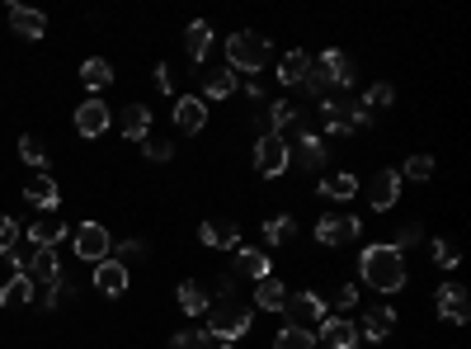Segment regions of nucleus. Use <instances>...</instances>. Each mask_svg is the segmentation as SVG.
<instances>
[{"label":"nucleus","mask_w":471,"mask_h":349,"mask_svg":"<svg viewBox=\"0 0 471 349\" xmlns=\"http://www.w3.org/2000/svg\"><path fill=\"white\" fill-rule=\"evenodd\" d=\"M359 278L368 288H377V293H401L406 288V255L392 251V245H368V251L359 255Z\"/></svg>","instance_id":"obj_1"},{"label":"nucleus","mask_w":471,"mask_h":349,"mask_svg":"<svg viewBox=\"0 0 471 349\" xmlns=\"http://www.w3.org/2000/svg\"><path fill=\"white\" fill-rule=\"evenodd\" d=\"M208 336L217 345H231V340H241L245 330H250V307L241 303V297H222V303H208Z\"/></svg>","instance_id":"obj_2"},{"label":"nucleus","mask_w":471,"mask_h":349,"mask_svg":"<svg viewBox=\"0 0 471 349\" xmlns=\"http://www.w3.org/2000/svg\"><path fill=\"white\" fill-rule=\"evenodd\" d=\"M321 123H326V137H353L359 128L373 123V113L363 109V99H326Z\"/></svg>","instance_id":"obj_3"},{"label":"nucleus","mask_w":471,"mask_h":349,"mask_svg":"<svg viewBox=\"0 0 471 349\" xmlns=\"http://www.w3.org/2000/svg\"><path fill=\"white\" fill-rule=\"evenodd\" d=\"M269 38H260V33H250V29H241V33H231L227 38V66L231 71H260V66L269 62Z\"/></svg>","instance_id":"obj_4"},{"label":"nucleus","mask_w":471,"mask_h":349,"mask_svg":"<svg viewBox=\"0 0 471 349\" xmlns=\"http://www.w3.org/2000/svg\"><path fill=\"white\" fill-rule=\"evenodd\" d=\"M71 251H76V260H86V264L109 260V255H113V237H109V227H99V222H80V227H76V237H71Z\"/></svg>","instance_id":"obj_5"},{"label":"nucleus","mask_w":471,"mask_h":349,"mask_svg":"<svg viewBox=\"0 0 471 349\" xmlns=\"http://www.w3.org/2000/svg\"><path fill=\"white\" fill-rule=\"evenodd\" d=\"M255 170L278 179L283 170H288V137H278V132H264V137L255 142Z\"/></svg>","instance_id":"obj_6"},{"label":"nucleus","mask_w":471,"mask_h":349,"mask_svg":"<svg viewBox=\"0 0 471 349\" xmlns=\"http://www.w3.org/2000/svg\"><path fill=\"white\" fill-rule=\"evenodd\" d=\"M359 218H349V212H326L321 222H316V241L321 245H349L353 237H359Z\"/></svg>","instance_id":"obj_7"},{"label":"nucleus","mask_w":471,"mask_h":349,"mask_svg":"<svg viewBox=\"0 0 471 349\" xmlns=\"http://www.w3.org/2000/svg\"><path fill=\"white\" fill-rule=\"evenodd\" d=\"M24 274L33 278V284H57V278H62L57 245H33V255L24 260Z\"/></svg>","instance_id":"obj_8"},{"label":"nucleus","mask_w":471,"mask_h":349,"mask_svg":"<svg viewBox=\"0 0 471 349\" xmlns=\"http://www.w3.org/2000/svg\"><path fill=\"white\" fill-rule=\"evenodd\" d=\"M283 312H288V326H311V321H326L330 312L316 293H288V303H283Z\"/></svg>","instance_id":"obj_9"},{"label":"nucleus","mask_w":471,"mask_h":349,"mask_svg":"<svg viewBox=\"0 0 471 349\" xmlns=\"http://www.w3.org/2000/svg\"><path fill=\"white\" fill-rule=\"evenodd\" d=\"M113 123V113H109V104H104V99H86V104H80L76 109V132H80V137H104V128Z\"/></svg>","instance_id":"obj_10"},{"label":"nucleus","mask_w":471,"mask_h":349,"mask_svg":"<svg viewBox=\"0 0 471 349\" xmlns=\"http://www.w3.org/2000/svg\"><path fill=\"white\" fill-rule=\"evenodd\" d=\"M396 198H401V170H377L373 179H368V204H373L377 212L396 208Z\"/></svg>","instance_id":"obj_11"},{"label":"nucleus","mask_w":471,"mask_h":349,"mask_svg":"<svg viewBox=\"0 0 471 349\" xmlns=\"http://www.w3.org/2000/svg\"><path fill=\"white\" fill-rule=\"evenodd\" d=\"M175 128L179 132H203V123H208V104L198 95H175Z\"/></svg>","instance_id":"obj_12"},{"label":"nucleus","mask_w":471,"mask_h":349,"mask_svg":"<svg viewBox=\"0 0 471 349\" xmlns=\"http://www.w3.org/2000/svg\"><path fill=\"white\" fill-rule=\"evenodd\" d=\"M198 241L212 245V251H236V245H241V227L231 218H212V222L198 227Z\"/></svg>","instance_id":"obj_13"},{"label":"nucleus","mask_w":471,"mask_h":349,"mask_svg":"<svg viewBox=\"0 0 471 349\" xmlns=\"http://www.w3.org/2000/svg\"><path fill=\"white\" fill-rule=\"evenodd\" d=\"M363 336H359V326L353 321H344V317H326L321 321V340L316 345H326V349H353Z\"/></svg>","instance_id":"obj_14"},{"label":"nucleus","mask_w":471,"mask_h":349,"mask_svg":"<svg viewBox=\"0 0 471 349\" xmlns=\"http://www.w3.org/2000/svg\"><path fill=\"white\" fill-rule=\"evenodd\" d=\"M236 86H241V80H236V71L231 66H203V104L208 99H227V95H236Z\"/></svg>","instance_id":"obj_15"},{"label":"nucleus","mask_w":471,"mask_h":349,"mask_svg":"<svg viewBox=\"0 0 471 349\" xmlns=\"http://www.w3.org/2000/svg\"><path fill=\"white\" fill-rule=\"evenodd\" d=\"M439 317L443 321H452V326H462L467 317H471V307H467V288H458V284H448V288H439Z\"/></svg>","instance_id":"obj_16"},{"label":"nucleus","mask_w":471,"mask_h":349,"mask_svg":"<svg viewBox=\"0 0 471 349\" xmlns=\"http://www.w3.org/2000/svg\"><path fill=\"white\" fill-rule=\"evenodd\" d=\"M95 288L104 293V297L128 293V270H123L118 260H99V264H95Z\"/></svg>","instance_id":"obj_17"},{"label":"nucleus","mask_w":471,"mask_h":349,"mask_svg":"<svg viewBox=\"0 0 471 349\" xmlns=\"http://www.w3.org/2000/svg\"><path fill=\"white\" fill-rule=\"evenodd\" d=\"M396 330V312L386 307V303H373L368 307V317H363V326H359V336H368V340H386Z\"/></svg>","instance_id":"obj_18"},{"label":"nucleus","mask_w":471,"mask_h":349,"mask_svg":"<svg viewBox=\"0 0 471 349\" xmlns=\"http://www.w3.org/2000/svg\"><path fill=\"white\" fill-rule=\"evenodd\" d=\"M118 128H123L128 142H146L151 137V109L146 104H128L123 113H118Z\"/></svg>","instance_id":"obj_19"},{"label":"nucleus","mask_w":471,"mask_h":349,"mask_svg":"<svg viewBox=\"0 0 471 349\" xmlns=\"http://www.w3.org/2000/svg\"><path fill=\"white\" fill-rule=\"evenodd\" d=\"M184 53H189L198 66L208 62V53H212V24L208 20H194L189 29H184Z\"/></svg>","instance_id":"obj_20"},{"label":"nucleus","mask_w":471,"mask_h":349,"mask_svg":"<svg viewBox=\"0 0 471 349\" xmlns=\"http://www.w3.org/2000/svg\"><path fill=\"white\" fill-rule=\"evenodd\" d=\"M10 29L33 43V38H43V33H47V20L38 10H29V5H10Z\"/></svg>","instance_id":"obj_21"},{"label":"nucleus","mask_w":471,"mask_h":349,"mask_svg":"<svg viewBox=\"0 0 471 349\" xmlns=\"http://www.w3.org/2000/svg\"><path fill=\"white\" fill-rule=\"evenodd\" d=\"M316 62H321L326 66V71H330V80H335V86H353V57L349 53H340V47H326V53L321 57H316Z\"/></svg>","instance_id":"obj_22"},{"label":"nucleus","mask_w":471,"mask_h":349,"mask_svg":"<svg viewBox=\"0 0 471 349\" xmlns=\"http://www.w3.org/2000/svg\"><path fill=\"white\" fill-rule=\"evenodd\" d=\"M24 198H29L33 208H43V212H53V208L62 204V194H57V185H53V175H38V179H33V185L24 189Z\"/></svg>","instance_id":"obj_23"},{"label":"nucleus","mask_w":471,"mask_h":349,"mask_svg":"<svg viewBox=\"0 0 471 349\" xmlns=\"http://www.w3.org/2000/svg\"><path fill=\"white\" fill-rule=\"evenodd\" d=\"M0 303H5V307H20V303H33V278H29L24 270H14V274L5 278V288H0Z\"/></svg>","instance_id":"obj_24"},{"label":"nucleus","mask_w":471,"mask_h":349,"mask_svg":"<svg viewBox=\"0 0 471 349\" xmlns=\"http://www.w3.org/2000/svg\"><path fill=\"white\" fill-rule=\"evenodd\" d=\"M302 90H307L311 99H321V104H326V99H330L335 90H340V86L330 80V71H326L321 62H311V66H307V80H302Z\"/></svg>","instance_id":"obj_25"},{"label":"nucleus","mask_w":471,"mask_h":349,"mask_svg":"<svg viewBox=\"0 0 471 349\" xmlns=\"http://www.w3.org/2000/svg\"><path fill=\"white\" fill-rule=\"evenodd\" d=\"M255 303H260L264 312H283V303H288V288H283L278 278L269 274V278H260V284H255Z\"/></svg>","instance_id":"obj_26"},{"label":"nucleus","mask_w":471,"mask_h":349,"mask_svg":"<svg viewBox=\"0 0 471 349\" xmlns=\"http://www.w3.org/2000/svg\"><path fill=\"white\" fill-rule=\"evenodd\" d=\"M236 274H241V278H255V284H260V278H269V255L250 251V245H245V251H236Z\"/></svg>","instance_id":"obj_27"},{"label":"nucleus","mask_w":471,"mask_h":349,"mask_svg":"<svg viewBox=\"0 0 471 349\" xmlns=\"http://www.w3.org/2000/svg\"><path fill=\"white\" fill-rule=\"evenodd\" d=\"M80 80H86V86L99 95V90H109V86H113V66H109L104 57H90L86 66H80Z\"/></svg>","instance_id":"obj_28"},{"label":"nucleus","mask_w":471,"mask_h":349,"mask_svg":"<svg viewBox=\"0 0 471 349\" xmlns=\"http://www.w3.org/2000/svg\"><path fill=\"white\" fill-rule=\"evenodd\" d=\"M62 222L53 218V212H47V218H38V222H29V245H57L62 241Z\"/></svg>","instance_id":"obj_29"},{"label":"nucleus","mask_w":471,"mask_h":349,"mask_svg":"<svg viewBox=\"0 0 471 349\" xmlns=\"http://www.w3.org/2000/svg\"><path fill=\"white\" fill-rule=\"evenodd\" d=\"M307 66H311L307 53H288L278 62V80H283V86H302V80H307Z\"/></svg>","instance_id":"obj_30"},{"label":"nucleus","mask_w":471,"mask_h":349,"mask_svg":"<svg viewBox=\"0 0 471 349\" xmlns=\"http://www.w3.org/2000/svg\"><path fill=\"white\" fill-rule=\"evenodd\" d=\"M33 297H38V307H43V312H53V307H62V303H71L76 288L66 284V278H57V284H43V293H33Z\"/></svg>","instance_id":"obj_31"},{"label":"nucleus","mask_w":471,"mask_h":349,"mask_svg":"<svg viewBox=\"0 0 471 349\" xmlns=\"http://www.w3.org/2000/svg\"><path fill=\"white\" fill-rule=\"evenodd\" d=\"M274 349H316V336H311L307 326H283L278 340H274Z\"/></svg>","instance_id":"obj_32"},{"label":"nucleus","mask_w":471,"mask_h":349,"mask_svg":"<svg viewBox=\"0 0 471 349\" xmlns=\"http://www.w3.org/2000/svg\"><path fill=\"white\" fill-rule=\"evenodd\" d=\"M321 194L335 198V204H349V198L359 194V179H353V175H330L326 185H321Z\"/></svg>","instance_id":"obj_33"},{"label":"nucleus","mask_w":471,"mask_h":349,"mask_svg":"<svg viewBox=\"0 0 471 349\" xmlns=\"http://www.w3.org/2000/svg\"><path fill=\"white\" fill-rule=\"evenodd\" d=\"M179 307L189 312V317H203V312H208V293H203V284H179Z\"/></svg>","instance_id":"obj_34"},{"label":"nucleus","mask_w":471,"mask_h":349,"mask_svg":"<svg viewBox=\"0 0 471 349\" xmlns=\"http://www.w3.org/2000/svg\"><path fill=\"white\" fill-rule=\"evenodd\" d=\"M293 231H297L293 218H283V212H278V218H269V222H264V241H269V245H288V241H293Z\"/></svg>","instance_id":"obj_35"},{"label":"nucleus","mask_w":471,"mask_h":349,"mask_svg":"<svg viewBox=\"0 0 471 349\" xmlns=\"http://www.w3.org/2000/svg\"><path fill=\"white\" fill-rule=\"evenodd\" d=\"M20 161L33 165V170H47V152H43V142H38V137H29V132L20 137Z\"/></svg>","instance_id":"obj_36"},{"label":"nucleus","mask_w":471,"mask_h":349,"mask_svg":"<svg viewBox=\"0 0 471 349\" xmlns=\"http://www.w3.org/2000/svg\"><path fill=\"white\" fill-rule=\"evenodd\" d=\"M20 231H24V227L14 222L10 212H0V255H10L14 245H20Z\"/></svg>","instance_id":"obj_37"},{"label":"nucleus","mask_w":471,"mask_h":349,"mask_svg":"<svg viewBox=\"0 0 471 349\" xmlns=\"http://www.w3.org/2000/svg\"><path fill=\"white\" fill-rule=\"evenodd\" d=\"M170 349H217V345H212V336H208V330H179Z\"/></svg>","instance_id":"obj_38"},{"label":"nucleus","mask_w":471,"mask_h":349,"mask_svg":"<svg viewBox=\"0 0 471 349\" xmlns=\"http://www.w3.org/2000/svg\"><path fill=\"white\" fill-rule=\"evenodd\" d=\"M396 99V90L386 86V80H377V86H368V95H363V109H386Z\"/></svg>","instance_id":"obj_39"},{"label":"nucleus","mask_w":471,"mask_h":349,"mask_svg":"<svg viewBox=\"0 0 471 349\" xmlns=\"http://www.w3.org/2000/svg\"><path fill=\"white\" fill-rule=\"evenodd\" d=\"M109 260H118V264L128 270L132 260H146V245H142V241H123V245H113V255H109Z\"/></svg>","instance_id":"obj_40"},{"label":"nucleus","mask_w":471,"mask_h":349,"mask_svg":"<svg viewBox=\"0 0 471 349\" xmlns=\"http://www.w3.org/2000/svg\"><path fill=\"white\" fill-rule=\"evenodd\" d=\"M458 245L452 241H434V264H439V270H458Z\"/></svg>","instance_id":"obj_41"},{"label":"nucleus","mask_w":471,"mask_h":349,"mask_svg":"<svg viewBox=\"0 0 471 349\" xmlns=\"http://www.w3.org/2000/svg\"><path fill=\"white\" fill-rule=\"evenodd\" d=\"M419 237H425V227H415V222H410V227H396L386 245H392V251H406V245H415Z\"/></svg>","instance_id":"obj_42"},{"label":"nucleus","mask_w":471,"mask_h":349,"mask_svg":"<svg viewBox=\"0 0 471 349\" xmlns=\"http://www.w3.org/2000/svg\"><path fill=\"white\" fill-rule=\"evenodd\" d=\"M142 152H146L151 161H170V156H175V146L165 142V137H146V142H142Z\"/></svg>","instance_id":"obj_43"},{"label":"nucleus","mask_w":471,"mask_h":349,"mask_svg":"<svg viewBox=\"0 0 471 349\" xmlns=\"http://www.w3.org/2000/svg\"><path fill=\"white\" fill-rule=\"evenodd\" d=\"M434 175V161L429 156H410L406 161V179H429Z\"/></svg>","instance_id":"obj_44"},{"label":"nucleus","mask_w":471,"mask_h":349,"mask_svg":"<svg viewBox=\"0 0 471 349\" xmlns=\"http://www.w3.org/2000/svg\"><path fill=\"white\" fill-rule=\"evenodd\" d=\"M335 307H340V312L359 307V284H340V288H335Z\"/></svg>","instance_id":"obj_45"},{"label":"nucleus","mask_w":471,"mask_h":349,"mask_svg":"<svg viewBox=\"0 0 471 349\" xmlns=\"http://www.w3.org/2000/svg\"><path fill=\"white\" fill-rule=\"evenodd\" d=\"M156 86H161L165 95H175L179 80H175V66H170V62H161V66H156Z\"/></svg>","instance_id":"obj_46"},{"label":"nucleus","mask_w":471,"mask_h":349,"mask_svg":"<svg viewBox=\"0 0 471 349\" xmlns=\"http://www.w3.org/2000/svg\"><path fill=\"white\" fill-rule=\"evenodd\" d=\"M217 349H236V345H217Z\"/></svg>","instance_id":"obj_47"}]
</instances>
